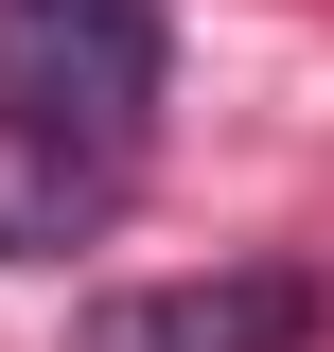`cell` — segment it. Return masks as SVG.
Returning <instances> with one entry per match:
<instances>
[{"label":"cell","instance_id":"1","mask_svg":"<svg viewBox=\"0 0 334 352\" xmlns=\"http://www.w3.org/2000/svg\"><path fill=\"white\" fill-rule=\"evenodd\" d=\"M159 88H176L159 0H0V141H36L71 176H141Z\"/></svg>","mask_w":334,"mask_h":352},{"label":"cell","instance_id":"2","mask_svg":"<svg viewBox=\"0 0 334 352\" xmlns=\"http://www.w3.org/2000/svg\"><path fill=\"white\" fill-rule=\"evenodd\" d=\"M334 300L317 264H211V282H124V300H88L71 352H317Z\"/></svg>","mask_w":334,"mask_h":352},{"label":"cell","instance_id":"3","mask_svg":"<svg viewBox=\"0 0 334 352\" xmlns=\"http://www.w3.org/2000/svg\"><path fill=\"white\" fill-rule=\"evenodd\" d=\"M106 212H124V176H71V159H36V141H0V264H53V247H88Z\"/></svg>","mask_w":334,"mask_h":352}]
</instances>
